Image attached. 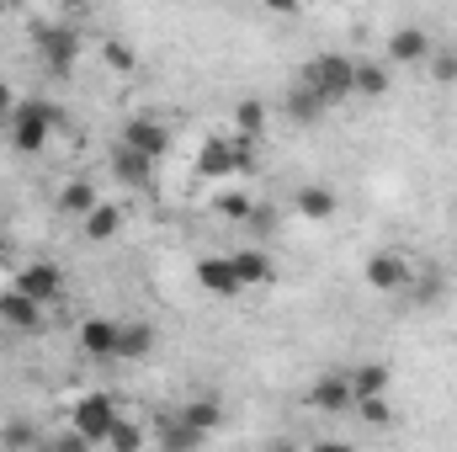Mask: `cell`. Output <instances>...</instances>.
Masks as SVG:
<instances>
[{
    "instance_id": "603a6c76",
    "label": "cell",
    "mask_w": 457,
    "mask_h": 452,
    "mask_svg": "<svg viewBox=\"0 0 457 452\" xmlns=\"http://www.w3.org/2000/svg\"><path fill=\"white\" fill-rule=\"evenodd\" d=\"M154 325L149 320H128L122 331H117V362H144L149 351H154Z\"/></svg>"
},
{
    "instance_id": "7c38bea8",
    "label": "cell",
    "mask_w": 457,
    "mask_h": 452,
    "mask_svg": "<svg viewBox=\"0 0 457 452\" xmlns=\"http://www.w3.org/2000/svg\"><path fill=\"white\" fill-rule=\"evenodd\" d=\"M192 277H197V288H203L208 298H239V293H245V282L234 277L228 255H203V261L192 266Z\"/></svg>"
},
{
    "instance_id": "6da1fadb",
    "label": "cell",
    "mask_w": 457,
    "mask_h": 452,
    "mask_svg": "<svg viewBox=\"0 0 457 452\" xmlns=\"http://www.w3.org/2000/svg\"><path fill=\"white\" fill-rule=\"evenodd\" d=\"M59 128H70V113H64L59 102H48V96H21L16 113H11V122H5V138H11L16 155H43Z\"/></svg>"
},
{
    "instance_id": "5b68a950",
    "label": "cell",
    "mask_w": 457,
    "mask_h": 452,
    "mask_svg": "<svg viewBox=\"0 0 457 452\" xmlns=\"http://www.w3.org/2000/svg\"><path fill=\"white\" fill-rule=\"evenodd\" d=\"M11 293H21V298H32L37 309H48V304L64 298V266H59V261H27V266L16 272Z\"/></svg>"
},
{
    "instance_id": "5bb4252c",
    "label": "cell",
    "mask_w": 457,
    "mask_h": 452,
    "mask_svg": "<svg viewBox=\"0 0 457 452\" xmlns=\"http://www.w3.org/2000/svg\"><path fill=\"white\" fill-rule=\"evenodd\" d=\"M54 208L64 213V219H91L96 208H102V192H96V181H86V176H75V181H64L59 192H54Z\"/></svg>"
},
{
    "instance_id": "d6986e66",
    "label": "cell",
    "mask_w": 457,
    "mask_h": 452,
    "mask_svg": "<svg viewBox=\"0 0 457 452\" xmlns=\"http://www.w3.org/2000/svg\"><path fill=\"white\" fill-rule=\"evenodd\" d=\"M282 113H287V122H298V128H314V122L330 113V107H325V102H320L303 80H293V86L282 91Z\"/></svg>"
},
{
    "instance_id": "9a60e30c",
    "label": "cell",
    "mask_w": 457,
    "mask_h": 452,
    "mask_svg": "<svg viewBox=\"0 0 457 452\" xmlns=\"http://www.w3.org/2000/svg\"><path fill=\"white\" fill-rule=\"evenodd\" d=\"M345 383H351V399L361 405V399H388V383H394V367L388 362H356L351 372H345ZM351 405V410H356Z\"/></svg>"
},
{
    "instance_id": "836d02e7",
    "label": "cell",
    "mask_w": 457,
    "mask_h": 452,
    "mask_svg": "<svg viewBox=\"0 0 457 452\" xmlns=\"http://www.w3.org/2000/svg\"><path fill=\"white\" fill-rule=\"evenodd\" d=\"M410 293H415V304H436V282L426 277V282H410Z\"/></svg>"
},
{
    "instance_id": "ba28073f",
    "label": "cell",
    "mask_w": 457,
    "mask_h": 452,
    "mask_svg": "<svg viewBox=\"0 0 457 452\" xmlns=\"http://www.w3.org/2000/svg\"><path fill=\"white\" fill-rule=\"evenodd\" d=\"M117 144L138 149L144 160H165V155H170V128H165L160 117H128L122 133H117Z\"/></svg>"
},
{
    "instance_id": "ac0fdd59",
    "label": "cell",
    "mask_w": 457,
    "mask_h": 452,
    "mask_svg": "<svg viewBox=\"0 0 457 452\" xmlns=\"http://www.w3.org/2000/svg\"><path fill=\"white\" fill-rule=\"evenodd\" d=\"M293 208H298L303 219H314V224H330V219L341 213V197H336V192H330L325 181H309V187H298Z\"/></svg>"
},
{
    "instance_id": "3957f363",
    "label": "cell",
    "mask_w": 457,
    "mask_h": 452,
    "mask_svg": "<svg viewBox=\"0 0 457 452\" xmlns=\"http://www.w3.org/2000/svg\"><path fill=\"white\" fill-rule=\"evenodd\" d=\"M117 421H122V410H117L112 394H102V389H91V394H75V399H70V431H80L96 452L107 448V437H112Z\"/></svg>"
},
{
    "instance_id": "ffe728a7",
    "label": "cell",
    "mask_w": 457,
    "mask_h": 452,
    "mask_svg": "<svg viewBox=\"0 0 457 452\" xmlns=\"http://www.w3.org/2000/svg\"><path fill=\"white\" fill-rule=\"evenodd\" d=\"M0 325H11L16 336H32V331H43V309L21 293H0Z\"/></svg>"
},
{
    "instance_id": "9c48e42d",
    "label": "cell",
    "mask_w": 457,
    "mask_h": 452,
    "mask_svg": "<svg viewBox=\"0 0 457 452\" xmlns=\"http://www.w3.org/2000/svg\"><path fill=\"white\" fill-rule=\"evenodd\" d=\"M431 48H436V38L426 27H394L383 43V64H426Z\"/></svg>"
},
{
    "instance_id": "f546056e",
    "label": "cell",
    "mask_w": 457,
    "mask_h": 452,
    "mask_svg": "<svg viewBox=\"0 0 457 452\" xmlns=\"http://www.w3.org/2000/svg\"><path fill=\"white\" fill-rule=\"evenodd\" d=\"M213 208H219L224 219H234V224H245V219H250V208H255V197H250V192H219V197H213Z\"/></svg>"
},
{
    "instance_id": "1f68e13d",
    "label": "cell",
    "mask_w": 457,
    "mask_h": 452,
    "mask_svg": "<svg viewBox=\"0 0 457 452\" xmlns=\"http://www.w3.org/2000/svg\"><path fill=\"white\" fill-rule=\"evenodd\" d=\"M245 224L255 229V239H266V234H277V208H271V203H255Z\"/></svg>"
},
{
    "instance_id": "44dd1931",
    "label": "cell",
    "mask_w": 457,
    "mask_h": 452,
    "mask_svg": "<svg viewBox=\"0 0 457 452\" xmlns=\"http://www.w3.org/2000/svg\"><path fill=\"white\" fill-rule=\"evenodd\" d=\"M112 176L122 187H133V192H144L149 187V176H154V160H144L138 149H128V144H117L112 149Z\"/></svg>"
},
{
    "instance_id": "4fadbf2b",
    "label": "cell",
    "mask_w": 457,
    "mask_h": 452,
    "mask_svg": "<svg viewBox=\"0 0 457 452\" xmlns=\"http://www.w3.org/2000/svg\"><path fill=\"white\" fill-rule=\"evenodd\" d=\"M176 421L208 442V437H213V431H219V426L228 421V410H224V399H213V394H197V399H187V405L176 410Z\"/></svg>"
},
{
    "instance_id": "f1b7e54d",
    "label": "cell",
    "mask_w": 457,
    "mask_h": 452,
    "mask_svg": "<svg viewBox=\"0 0 457 452\" xmlns=\"http://www.w3.org/2000/svg\"><path fill=\"white\" fill-rule=\"evenodd\" d=\"M356 421H361V426H372V431H388L399 415H394V405H388V399H361V405H356Z\"/></svg>"
},
{
    "instance_id": "30bf717a",
    "label": "cell",
    "mask_w": 457,
    "mask_h": 452,
    "mask_svg": "<svg viewBox=\"0 0 457 452\" xmlns=\"http://www.w3.org/2000/svg\"><path fill=\"white\" fill-rule=\"evenodd\" d=\"M303 405H309V410H320V415H345L356 399H351L345 372H320V378L303 389Z\"/></svg>"
},
{
    "instance_id": "7402d4cb",
    "label": "cell",
    "mask_w": 457,
    "mask_h": 452,
    "mask_svg": "<svg viewBox=\"0 0 457 452\" xmlns=\"http://www.w3.org/2000/svg\"><path fill=\"white\" fill-rule=\"evenodd\" d=\"M388 86H394V70L383 59H356V75H351V91L356 96L378 102V96H388Z\"/></svg>"
},
{
    "instance_id": "83f0119b",
    "label": "cell",
    "mask_w": 457,
    "mask_h": 452,
    "mask_svg": "<svg viewBox=\"0 0 457 452\" xmlns=\"http://www.w3.org/2000/svg\"><path fill=\"white\" fill-rule=\"evenodd\" d=\"M426 70H431L436 86H457V43H436L431 59H426Z\"/></svg>"
},
{
    "instance_id": "d6a6232c",
    "label": "cell",
    "mask_w": 457,
    "mask_h": 452,
    "mask_svg": "<svg viewBox=\"0 0 457 452\" xmlns=\"http://www.w3.org/2000/svg\"><path fill=\"white\" fill-rule=\"evenodd\" d=\"M11 113H16V86L0 75V122H11Z\"/></svg>"
},
{
    "instance_id": "2e32d148",
    "label": "cell",
    "mask_w": 457,
    "mask_h": 452,
    "mask_svg": "<svg viewBox=\"0 0 457 452\" xmlns=\"http://www.w3.org/2000/svg\"><path fill=\"white\" fill-rule=\"evenodd\" d=\"M228 266H234V277H239L245 288H261V282H271V277H277V261H271V250H266V245L228 250Z\"/></svg>"
},
{
    "instance_id": "4316f807",
    "label": "cell",
    "mask_w": 457,
    "mask_h": 452,
    "mask_svg": "<svg viewBox=\"0 0 457 452\" xmlns=\"http://www.w3.org/2000/svg\"><path fill=\"white\" fill-rule=\"evenodd\" d=\"M144 437H149V431H144V421H128V415H122L102 452H144Z\"/></svg>"
},
{
    "instance_id": "cb8c5ba5",
    "label": "cell",
    "mask_w": 457,
    "mask_h": 452,
    "mask_svg": "<svg viewBox=\"0 0 457 452\" xmlns=\"http://www.w3.org/2000/svg\"><path fill=\"white\" fill-rule=\"evenodd\" d=\"M149 437L160 442V452H197V448H203V437H197V431H187L176 415H160V421L149 426Z\"/></svg>"
},
{
    "instance_id": "7a4b0ae2",
    "label": "cell",
    "mask_w": 457,
    "mask_h": 452,
    "mask_svg": "<svg viewBox=\"0 0 457 452\" xmlns=\"http://www.w3.org/2000/svg\"><path fill=\"white\" fill-rule=\"evenodd\" d=\"M351 75H356V59H345V54H314L298 80H303L325 107H341V102L356 96V91H351Z\"/></svg>"
},
{
    "instance_id": "e0dca14e",
    "label": "cell",
    "mask_w": 457,
    "mask_h": 452,
    "mask_svg": "<svg viewBox=\"0 0 457 452\" xmlns=\"http://www.w3.org/2000/svg\"><path fill=\"white\" fill-rule=\"evenodd\" d=\"M266 128H271V113H266V102H255V96H245L239 107H234V128H228V138H239V144H261L266 138Z\"/></svg>"
},
{
    "instance_id": "d4e9b609",
    "label": "cell",
    "mask_w": 457,
    "mask_h": 452,
    "mask_svg": "<svg viewBox=\"0 0 457 452\" xmlns=\"http://www.w3.org/2000/svg\"><path fill=\"white\" fill-rule=\"evenodd\" d=\"M0 448H5V452H37V448H43V431H37V421H27V415H11V421L0 426Z\"/></svg>"
},
{
    "instance_id": "e575fe53",
    "label": "cell",
    "mask_w": 457,
    "mask_h": 452,
    "mask_svg": "<svg viewBox=\"0 0 457 452\" xmlns=\"http://www.w3.org/2000/svg\"><path fill=\"white\" fill-rule=\"evenodd\" d=\"M309 452H361V448L356 442H314Z\"/></svg>"
},
{
    "instance_id": "52a82bcc",
    "label": "cell",
    "mask_w": 457,
    "mask_h": 452,
    "mask_svg": "<svg viewBox=\"0 0 457 452\" xmlns=\"http://www.w3.org/2000/svg\"><path fill=\"white\" fill-rule=\"evenodd\" d=\"M361 277H367V288H372V293H410V282H415V272H410L404 250H372V255H367V266H361Z\"/></svg>"
},
{
    "instance_id": "8fae6325",
    "label": "cell",
    "mask_w": 457,
    "mask_h": 452,
    "mask_svg": "<svg viewBox=\"0 0 457 452\" xmlns=\"http://www.w3.org/2000/svg\"><path fill=\"white\" fill-rule=\"evenodd\" d=\"M117 331H122V320H102V314H91V320H80V356H91V362H117Z\"/></svg>"
},
{
    "instance_id": "8992f818",
    "label": "cell",
    "mask_w": 457,
    "mask_h": 452,
    "mask_svg": "<svg viewBox=\"0 0 457 452\" xmlns=\"http://www.w3.org/2000/svg\"><path fill=\"white\" fill-rule=\"evenodd\" d=\"M80 32L70 27V21H54V27H37V59L54 70V75H70L75 70V59H80Z\"/></svg>"
},
{
    "instance_id": "4dcf8cb0",
    "label": "cell",
    "mask_w": 457,
    "mask_h": 452,
    "mask_svg": "<svg viewBox=\"0 0 457 452\" xmlns=\"http://www.w3.org/2000/svg\"><path fill=\"white\" fill-rule=\"evenodd\" d=\"M102 59H107L112 70H122V75H133V70H138V54H133L122 38H107V43H102Z\"/></svg>"
},
{
    "instance_id": "277c9868",
    "label": "cell",
    "mask_w": 457,
    "mask_h": 452,
    "mask_svg": "<svg viewBox=\"0 0 457 452\" xmlns=\"http://www.w3.org/2000/svg\"><path fill=\"white\" fill-rule=\"evenodd\" d=\"M228 171L250 176V171H255V149H250V144H239V138H228V133H213V138L197 149V176L224 181Z\"/></svg>"
},
{
    "instance_id": "484cf974",
    "label": "cell",
    "mask_w": 457,
    "mask_h": 452,
    "mask_svg": "<svg viewBox=\"0 0 457 452\" xmlns=\"http://www.w3.org/2000/svg\"><path fill=\"white\" fill-rule=\"evenodd\" d=\"M80 229H86V239H96V245H102V239H117V229H122V208H117V203H102Z\"/></svg>"
}]
</instances>
